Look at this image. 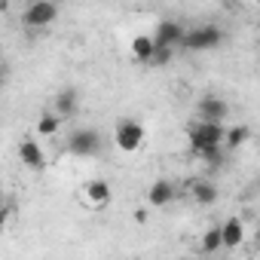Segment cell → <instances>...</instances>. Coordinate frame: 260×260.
Listing matches in <instances>:
<instances>
[{
  "mask_svg": "<svg viewBox=\"0 0 260 260\" xmlns=\"http://www.w3.org/2000/svg\"><path fill=\"white\" fill-rule=\"evenodd\" d=\"M187 138H190V150H193L199 159H205V162H211V166L220 162V150H223V125H217V122H199V125L190 128Z\"/></svg>",
  "mask_w": 260,
  "mask_h": 260,
  "instance_id": "6da1fadb",
  "label": "cell"
},
{
  "mask_svg": "<svg viewBox=\"0 0 260 260\" xmlns=\"http://www.w3.org/2000/svg\"><path fill=\"white\" fill-rule=\"evenodd\" d=\"M223 43V28L220 25H196L190 31H184L181 49L187 52H211Z\"/></svg>",
  "mask_w": 260,
  "mask_h": 260,
  "instance_id": "7a4b0ae2",
  "label": "cell"
},
{
  "mask_svg": "<svg viewBox=\"0 0 260 260\" xmlns=\"http://www.w3.org/2000/svg\"><path fill=\"white\" fill-rule=\"evenodd\" d=\"M64 147H68V153H74L80 159H92V156L101 153L104 138H101L98 128H74V132L68 135V144Z\"/></svg>",
  "mask_w": 260,
  "mask_h": 260,
  "instance_id": "3957f363",
  "label": "cell"
},
{
  "mask_svg": "<svg viewBox=\"0 0 260 260\" xmlns=\"http://www.w3.org/2000/svg\"><path fill=\"white\" fill-rule=\"evenodd\" d=\"M55 19H58V7L52 4V0H31V4L25 7V13H22V22H25L31 31H43V28H49Z\"/></svg>",
  "mask_w": 260,
  "mask_h": 260,
  "instance_id": "277c9868",
  "label": "cell"
},
{
  "mask_svg": "<svg viewBox=\"0 0 260 260\" xmlns=\"http://www.w3.org/2000/svg\"><path fill=\"white\" fill-rule=\"evenodd\" d=\"M113 141H116V147L122 153H135L144 144V125L138 119H119L116 132H113Z\"/></svg>",
  "mask_w": 260,
  "mask_h": 260,
  "instance_id": "5b68a950",
  "label": "cell"
},
{
  "mask_svg": "<svg viewBox=\"0 0 260 260\" xmlns=\"http://www.w3.org/2000/svg\"><path fill=\"white\" fill-rule=\"evenodd\" d=\"M184 25L181 22H175V19H162L159 25H156V31H153V46H162V49H181V40H184Z\"/></svg>",
  "mask_w": 260,
  "mask_h": 260,
  "instance_id": "8992f818",
  "label": "cell"
},
{
  "mask_svg": "<svg viewBox=\"0 0 260 260\" xmlns=\"http://www.w3.org/2000/svg\"><path fill=\"white\" fill-rule=\"evenodd\" d=\"M196 113H199V122H217V125H223V119L230 116V104L220 95H202L199 104H196Z\"/></svg>",
  "mask_w": 260,
  "mask_h": 260,
  "instance_id": "52a82bcc",
  "label": "cell"
},
{
  "mask_svg": "<svg viewBox=\"0 0 260 260\" xmlns=\"http://www.w3.org/2000/svg\"><path fill=\"white\" fill-rule=\"evenodd\" d=\"M19 159H22V166L31 169V172H43V169H46V153H43L40 141H34V138H25V141L19 144Z\"/></svg>",
  "mask_w": 260,
  "mask_h": 260,
  "instance_id": "ba28073f",
  "label": "cell"
},
{
  "mask_svg": "<svg viewBox=\"0 0 260 260\" xmlns=\"http://www.w3.org/2000/svg\"><path fill=\"white\" fill-rule=\"evenodd\" d=\"M77 110H80V95H77V89H61L58 95H55V104H52V113L64 122V119H71V116H77Z\"/></svg>",
  "mask_w": 260,
  "mask_h": 260,
  "instance_id": "9c48e42d",
  "label": "cell"
},
{
  "mask_svg": "<svg viewBox=\"0 0 260 260\" xmlns=\"http://www.w3.org/2000/svg\"><path fill=\"white\" fill-rule=\"evenodd\" d=\"M147 202H150L153 208H166V205H172V202H175V184L166 181V178L153 181L150 190H147Z\"/></svg>",
  "mask_w": 260,
  "mask_h": 260,
  "instance_id": "30bf717a",
  "label": "cell"
},
{
  "mask_svg": "<svg viewBox=\"0 0 260 260\" xmlns=\"http://www.w3.org/2000/svg\"><path fill=\"white\" fill-rule=\"evenodd\" d=\"M245 242V223L239 217H230L220 226V248H239Z\"/></svg>",
  "mask_w": 260,
  "mask_h": 260,
  "instance_id": "8fae6325",
  "label": "cell"
},
{
  "mask_svg": "<svg viewBox=\"0 0 260 260\" xmlns=\"http://www.w3.org/2000/svg\"><path fill=\"white\" fill-rule=\"evenodd\" d=\"M83 196H86V202H89V205L104 208V205L110 202L113 190H110V184H107V181H89V184H86V190H83Z\"/></svg>",
  "mask_w": 260,
  "mask_h": 260,
  "instance_id": "7c38bea8",
  "label": "cell"
},
{
  "mask_svg": "<svg viewBox=\"0 0 260 260\" xmlns=\"http://www.w3.org/2000/svg\"><path fill=\"white\" fill-rule=\"evenodd\" d=\"M190 196L199 202V205H214L217 202V184L211 178H199L190 184Z\"/></svg>",
  "mask_w": 260,
  "mask_h": 260,
  "instance_id": "4fadbf2b",
  "label": "cell"
},
{
  "mask_svg": "<svg viewBox=\"0 0 260 260\" xmlns=\"http://www.w3.org/2000/svg\"><path fill=\"white\" fill-rule=\"evenodd\" d=\"M251 138V128L248 125H233V128H223V150H236V147H245V141Z\"/></svg>",
  "mask_w": 260,
  "mask_h": 260,
  "instance_id": "5bb4252c",
  "label": "cell"
},
{
  "mask_svg": "<svg viewBox=\"0 0 260 260\" xmlns=\"http://www.w3.org/2000/svg\"><path fill=\"white\" fill-rule=\"evenodd\" d=\"M58 128H61V119H58L52 110H43V113L37 116V135L52 138V135H58Z\"/></svg>",
  "mask_w": 260,
  "mask_h": 260,
  "instance_id": "9a60e30c",
  "label": "cell"
},
{
  "mask_svg": "<svg viewBox=\"0 0 260 260\" xmlns=\"http://www.w3.org/2000/svg\"><path fill=\"white\" fill-rule=\"evenodd\" d=\"M153 40L147 37V34H138L135 40H132V55L138 58V61H144V64H150V58H153Z\"/></svg>",
  "mask_w": 260,
  "mask_h": 260,
  "instance_id": "2e32d148",
  "label": "cell"
},
{
  "mask_svg": "<svg viewBox=\"0 0 260 260\" xmlns=\"http://www.w3.org/2000/svg\"><path fill=\"white\" fill-rule=\"evenodd\" d=\"M199 248H202V254H214V251H220V226L205 230V233H202Z\"/></svg>",
  "mask_w": 260,
  "mask_h": 260,
  "instance_id": "e0dca14e",
  "label": "cell"
},
{
  "mask_svg": "<svg viewBox=\"0 0 260 260\" xmlns=\"http://www.w3.org/2000/svg\"><path fill=\"white\" fill-rule=\"evenodd\" d=\"M172 55H175L172 49H162V46H156V49H153V58H150V64H156V68H166V64L172 61Z\"/></svg>",
  "mask_w": 260,
  "mask_h": 260,
  "instance_id": "ac0fdd59",
  "label": "cell"
},
{
  "mask_svg": "<svg viewBox=\"0 0 260 260\" xmlns=\"http://www.w3.org/2000/svg\"><path fill=\"white\" fill-rule=\"evenodd\" d=\"M10 217H13V208H10V205H0V226H7Z\"/></svg>",
  "mask_w": 260,
  "mask_h": 260,
  "instance_id": "d6986e66",
  "label": "cell"
},
{
  "mask_svg": "<svg viewBox=\"0 0 260 260\" xmlns=\"http://www.w3.org/2000/svg\"><path fill=\"white\" fill-rule=\"evenodd\" d=\"M135 220L138 223H147V211H135Z\"/></svg>",
  "mask_w": 260,
  "mask_h": 260,
  "instance_id": "ffe728a7",
  "label": "cell"
},
{
  "mask_svg": "<svg viewBox=\"0 0 260 260\" xmlns=\"http://www.w3.org/2000/svg\"><path fill=\"white\" fill-rule=\"evenodd\" d=\"M0 71H4V52H0Z\"/></svg>",
  "mask_w": 260,
  "mask_h": 260,
  "instance_id": "44dd1931",
  "label": "cell"
}]
</instances>
